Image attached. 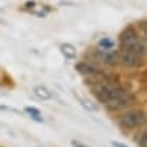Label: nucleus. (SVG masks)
I'll use <instances>...</instances> for the list:
<instances>
[{
  "instance_id": "6",
  "label": "nucleus",
  "mask_w": 147,
  "mask_h": 147,
  "mask_svg": "<svg viewBox=\"0 0 147 147\" xmlns=\"http://www.w3.org/2000/svg\"><path fill=\"white\" fill-rule=\"evenodd\" d=\"M93 94L96 96L100 102H104V104H107L109 100H111V94H112V88L107 86V85L104 84H96L93 86Z\"/></svg>"
},
{
  "instance_id": "4",
  "label": "nucleus",
  "mask_w": 147,
  "mask_h": 147,
  "mask_svg": "<svg viewBox=\"0 0 147 147\" xmlns=\"http://www.w3.org/2000/svg\"><path fill=\"white\" fill-rule=\"evenodd\" d=\"M140 59H142V55H139L129 49H124V47H121V50L117 54V61H120L125 66H139L142 63Z\"/></svg>"
},
{
  "instance_id": "16",
  "label": "nucleus",
  "mask_w": 147,
  "mask_h": 147,
  "mask_svg": "<svg viewBox=\"0 0 147 147\" xmlns=\"http://www.w3.org/2000/svg\"><path fill=\"white\" fill-rule=\"evenodd\" d=\"M112 146H115V147H128L127 144H124V143H121V142H116V140H113V142L111 143Z\"/></svg>"
},
{
  "instance_id": "1",
  "label": "nucleus",
  "mask_w": 147,
  "mask_h": 147,
  "mask_svg": "<svg viewBox=\"0 0 147 147\" xmlns=\"http://www.w3.org/2000/svg\"><path fill=\"white\" fill-rule=\"evenodd\" d=\"M131 100H132V96L128 90L123 89V88H115V89H112L111 100L105 105H107V108L115 111V109H119V108L129 104Z\"/></svg>"
},
{
  "instance_id": "2",
  "label": "nucleus",
  "mask_w": 147,
  "mask_h": 147,
  "mask_svg": "<svg viewBox=\"0 0 147 147\" xmlns=\"http://www.w3.org/2000/svg\"><path fill=\"white\" fill-rule=\"evenodd\" d=\"M146 121V115L142 111H131L127 112L120 117V124L125 128H136L140 127Z\"/></svg>"
},
{
  "instance_id": "15",
  "label": "nucleus",
  "mask_w": 147,
  "mask_h": 147,
  "mask_svg": "<svg viewBox=\"0 0 147 147\" xmlns=\"http://www.w3.org/2000/svg\"><path fill=\"white\" fill-rule=\"evenodd\" d=\"M71 146L73 147H90L88 144H85V143L78 142V140H71Z\"/></svg>"
},
{
  "instance_id": "3",
  "label": "nucleus",
  "mask_w": 147,
  "mask_h": 147,
  "mask_svg": "<svg viewBox=\"0 0 147 147\" xmlns=\"http://www.w3.org/2000/svg\"><path fill=\"white\" fill-rule=\"evenodd\" d=\"M76 70L80 73L81 76L92 78V81H93L94 84H97L102 78H105L104 73H101L97 67H94L93 65H90V63H88V62H78L76 65Z\"/></svg>"
},
{
  "instance_id": "11",
  "label": "nucleus",
  "mask_w": 147,
  "mask_h": 147,
  "mask_svg": "<svg viewBox=\"0 0 147 147\" xmlns=\"http://www.w3.org/2000/svg\"><path fill=\"white\" fill-rule=\"evenodd\" d=\"M98 46H100L102 50H111V49H113L115 42L112 39H109V38H102V39H100V42H98Z\"/></svg>"
},
{
  "instance_id": "7",
  "label": "nucleus",
  "mask_w": 147,
  "mask_h": 147,
  "mask_svg": "<svg viewBox=\"0 0 147 147\" xmlns=\"http://www.w3.org/2000/svg\"><path fill=\"white\" fill-rule=\"evenodd\" d=\"M34 93L40 100H50V98L53 97V92L47 86H45V85H36L35 88H34Z\"/></svg>"
},
{
  "instance_id": "13",
  "label": "nucleus",
  "mask_w": 147,
  "mask_h": 147,
  "mask_svg": "<svg viewBox=\"0 0 147 147\" xmlns=\"http://www.w3.org/2000/svg\"><path fill=\"white\" fill-rule=\"evenodd\" d=\"M139 147H147V132H143L139 139Z\"/></svg>"
},
{
  "instance_id": "14",
  "label": "nucleus",
  "mask_w": 147,
  "mask_h": 147,
  "mask_svg": "<svg viewBox=\"0 0 147 147\" xmlns=\"http://www.w3.org/2000/svg\"><path fill=\"white\" fill-rule=\"evenodd\" d=\"M34 7H35V1H34V0H28V1L24 3V8L26 9H31V8H34Z\"/></svg>"
},
{
  "instance_id": "5",
  "label": "nucleus",
  "mask_w": 147,
  "mask_h": 147,
  "mask_svg": "<svg viewBox=\"0 0 147 147\" xmlns=\"http://www.w3.org/2000/svg\"><path fill=\"white\" fill-rule=\"evenodd\" d=\"M119 40H120V46L124 47V49H129L131 46H134L136 42L139 40L138 38V32L132 26L125 27L124 30L121 31L120 36H119Z\"/></svg>"
},
{
  "instance_id": "12",
  "label": "nucleus",
  "mask_w": 147,
  "mask_h": 147,
  "mask_svg": "<svg viewBox=\"0 0 147 147\" xmlns=\"http://www.w3.org/2000/svg\"><path fill=\"white\" fill-rule=\"evenodd\" d=\"M0 111H5V112H12V113H16V115H19V113H20V111H18V109H15V108L7 107V105H0Z\"/></svg>"
},
{
  "instance_id": "10",
  "label": "nucleus",
  "mask_w": 147,
  "mask_h": 147,
  "mask_svg": "<svg viewBox=\"0 0 147 147\" xmlns=\"http://www.w3.org/2000/svg\"><path fill=\"white\" fill-rule=\"evenodd\" d=\"M80 102H81V107L84 108V109H86V111H89V112L98 111V105L94 101L89 100V98H80Z\"/></svg>"
},
{
  "instance_id": "9",
  "label": "nucleus",
  "mask_w": 147,
  "mask_h": 147,
  "mask_svg": "<svg viewBox=\"0 0 147 147\" xmlns=\"http://www.w3.org/2000/svg\"><path fill=\"white\" fill-rule=\"evenodd\" d=\"M24 112L31 116L32 120L38 121V123H42V121H43V117L40 116L42 113H40V111L36 107H26V108H24Z\"/></svg>"
},
{
  "instance_id": "8",
  "label": "nucleus",
  "mask_w": 147,
  "mask_h": 147,
  "mask_svg": "<svg viewBox=\"0 0 147 147\" xmlns=\"http://www.w3.org/2000/svg\"><path fill=\"white\" fill-rule=\"evenodd\" d=\"M59 50H61L63 57L67 58V59H74L77 57V49L71 43H62Z\"/></svg>"
}]
</instances>
